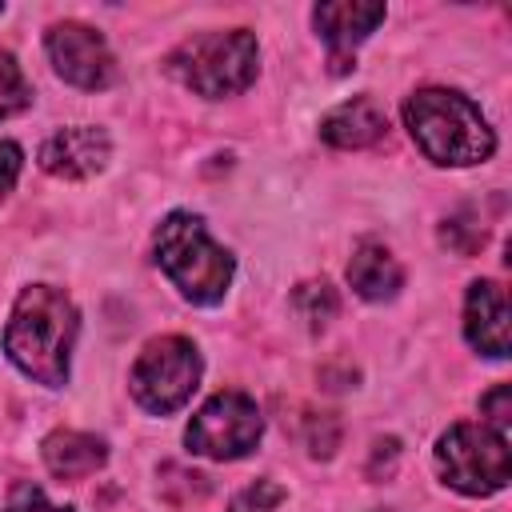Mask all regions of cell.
Wrapping results in <instances>:
<instances>
[{
  "label": "cell",
  "mask_w": 512,
  "mask_h": 512,
  "mask_svg": "<svg viewBox=\"0 0 512 512\" xmlns=\"http://www.w3.org/2000/svg\"><path fill=\"white\" fill-rule=\"evenodd\" d=\"M76 328L80 320L72 300L52 284H32L12 304V320L4 328V352L24 376L60 388L68 380Z\"/></svg>",
  "instance_id": "cell-1"
},
{
  "label": "cell",
  "mask_w": 512,
  "mask_h": 512,
  "mask_svg": "<svg viewBox=\"0 0 512 512\" xmlns=\"http://www.w3.org/2000/svg\"><path fill=\"white\" fill-rule=\"evenodd\" d=\"M404 124L432 164L464 168V164L488 160L496 148L492 128L480 116V108L468 96L448 92V88H420L416 96H408Z\"/></svg>",
  "instance_id": "cell-2"
},
{
  "label": "cell",
  "mask_w": 512,
  "mask_h": 512,
  "mask_svg": "<svg viewBox=\"0 0 512 512\" xmlns=\"http://www.w3.org/2000/svg\"><path fill=\"white\" fill-rule=\"evenodd\" d=\"M156 264L192 304H216L232 284V256L212 244L204 220L192 212L164 216L156 228Z\"/></svg>",
  "instance_id": "cell-3"
},
{
  "label": "cell",
  "mask_w": 512,
  "mask_h": 512,
  "mask_svg": "<svg viewBox=\"0 0 512 512\" xmlns=\"http://www.w3.org/2000/svg\"><path fill=\"white\" fill-rule=\"evenodd\" d=\"M168 68L196 96H208V100L236 96L256 80V36L248 28L200 32L172 52Z\"/></svg>",
  "instance_id": "cell-4"
},
{
  "label": "cell",
  "mask_w": 512,
  "mask_h": 512,
  "mask_svg": "<svg viewBox=\"0 0 512 512\" xmlns=\"http://www.w3.org/2000/svg\"><path fill=\"white\" fill-rule=\"evenodd\" d=\"M436 460H440L444 480L468 496L500 492L512 472L508 440L500 432H492L488 424H452L440 436Z\"/></svg>",
  "instance_id": "cell-5"
},
{
  "label": "cell",
  "mask_w": 512,
  "mask_h": 512,
  "mask_svg": "<svg viewBox=\"0 0 512 512\" xmlns=\"http://www.w3.org/2000/svg\"><path fill=\"white\" fill-rule=\"evenodd\" d=\"M196 380H200V352L192 348V340L160 336L140 352L128 384H132V396L148 412L168 416L196 392Z\"/></svg>",
  "instance_id": "cell-6"
},
{
  "label": "cell",
  "mask_w": 512,
  "mask_h": 512,
  "mask_svg": "<svg viewBox=\"0 0 512 512\" xmlns=\"http://www.w3.org/2000/svg\"><path fill=\"white\" fill-rule=\"evenodd\" d=\"M260 432H264V420H260V408H256L252 396H244V392H216L192 416L184 440L200 456L236 460V456H244V452L256 448Z\"/></svg>",
  "instance_id": "cell-7"
},
{
  "label": "cell",
  "mask_w": 512,
  "mask_h": 512,
  "mask_svg": "<svg viewBox=\"0 0 512 512\" xmlns=\"http://www.w3.org/2000/svg\"><path fill=\"white\" fill-rule=\"evenodd\" d=\"M44 44H48V56H52L56 72L68 84H76L84 92H96V88H108L112 84L116 60H112V52H108V44H104V36L96 28L76 24V20H64V24H52L48 28Z\"/></svg>",
  "instance_id": "cell-8"
},
{
  "label": "cell",
  "mask_w": 512,
  "mask_h": 512,
  "mask_svg": "<svg viewBox=\"0 0 512 512\" xmlns=\"http://www.w3.org/2000/svg\"><path fill=\"white\" fill-rule=\"evenodd\" d=\"M316 32L328 40L332 48V72H348L352 68V52L360 40H368V32L384 20V4H360V0H332L320 4L312 12Z\"/></svg>",
  "instance_id": "cell-9"
},
{
  "label": "cell",
  "mask_w": 512,
  "mask_h": 512,
  "mask_svg": "<svg viewBox=\"0 0 512 512\" xmlns=\"http://www.w3.org/2000/svg\"><path fill=\"white\" fill-rule=\"evenodd\" d=\"M40 164H44V172L64 176V180L96 176V172L108 164V136H104L100 128H92V124L60 128L56 136L44 140Z\"/></svg>",
  "instance_id": "cell-10"
},
{
  "label": "cell",
  "mask_w": 512,
  "mask_h": 512,
  "mask_svg": "<svg viewBox=\"0 0 512 512\" xmlns=\"http://www.w3.org/2000/svg\"><path fill=\"white\" fill-rule=\"evenodd\" d=\"M464 332L468 344L480 348L484 356H508V296L492 280H476L468 288V308H464Z\"/></svg>",
  "instance_id": "cell-11"
},
{
  "label": "cell",
  "mask_w": 512,
  "mask_h": 512,
  "mask_svg": "<svg viewBox=\"0 0 512 512\" xmlns=\"http://www.w3.org/2000/svg\"><path fill=\"white\" fill-rule=\"evenodd\" d=\"M384 128H388V120H384V112L368 96L344 100V104H336L320 120V136L332 148H364V144H376L384 136Z\"/></svg>",
  "instance_id": "cell-12"
},
{
  "label": "cell",
  "mask_w": 512,
  "mask_h": 512,
  "mask_svg": "<svg viewBox=\"0 0 512 512\" xmlns=\"http://www.w3.org/2000/svg\"><path fill=\"white\" fill-rule=\"evenodd\" d=\"M104 440L88 436V432H76V428H60L44 440V464L52 476L60 480H84L92 476L100 464H104Z\"/></svg>",
  "instance_id": "cell-13"
},
{
  "label": "cell",
  "mask_w": 512,
  "mask_h": 512,
  "mask_svg": "<svg viewBox=\"0 0 512 512\" xmlns=\"http://www.w3.org/2000/svg\"><path fill=\"white\" fill-rule=\"evenodd\" d=\"M348 284H352L364 300H388V296H396V288L404 284V272H400L396 256H392L384 244L364 240V244L352 252Z\"/></svg>",
  "instance_id": "cell-14"
},
{
  "label": "cell",
  "mask_w": 512,
  "mask_h": 512,
  "mask_svg": "<svg viewBox=\"0 0 512 512\" xmlns=\"http://www.w3.org/2000/svg\"><path fill=\"white\" fill-rule=\"evenodd\" d=\"M28 100H32V92H28L20 64L8 52H0V116H16L20 108H28Z\"/></svg>",
  "instance_id": "cell-15"
},
{
  "label": "cell",
  "mask_w": 512,
  "mask_h": 512,
  "mask_svg": "<svg viewBox=\"0 0 512 512\" xmlns=\"http://www.w3.org/2000/svg\"><path fill=\"white\" fill-rule=\"evenodd\" d=\"M296 308L304 312V320L312 324V328H324L328 324V316L336 312V296H332V288L320 280V284H300V292H296Z\"/></svg>",
  "instance_id": "cell-16"
},
{
  "label": "cell",
  "mask_w": 512,
  "mask_h": 512,
  "mask_svg": "<svg viewBox=\"0 0 512 512\" xmlns=\"http://www.w3.org/2000/svg\"><path fill=\"white\" fill-rule=\"evenodd\" d=\"M284 500V488L272 480H256L232 496V512H272Z\"/></svg>",
  "instance_id": "cell-17"
},
{
  "label": "cell",
  "mask_w": 512,
  "mask_h": 512,
  "mask_svg": "<svg viewBox=\"0 0 512 512\" xmlns=\"http://www.w3.org/2000/svg\"><path fill=\"white\" fill-rule=\"evenodd\" d=\"M508 400H512V392H508V384H500V388H492L484 400H480V412H488V428L492 432H500L504 436V428H508V416H512V408H508Z\"/></svg>",
  "instance_id": "cell-18"
},
{
  "label": "cell",
  "mask_w": 512,
  "mask_h": 512,
  "mask_svg": "<svg viewBox=\"0 0 512 512\" xmlns=\"http://www.w3.org/2000/svg\"><path fill=\"white\" fill-rule=\"evenodd\" d=\"M8 512H68V508H56V504H48L40 488H32V484H20V488L12 492V500H8Z\"/></svg>",
  "instance_id": "cell-19"
},
{
  "label": "cell",
  "mask_w": 512,
  "mask_h": 512,
  "mask_svg": "<svg viewBox=\"0 0 512 512\" xmlns=\"http://www.w3.org/2000/svg\"><path fill=\"white\" fill-rule=\"evenodd\" d=\"M16 176H20V148L0 140V192H8L16 184Z\"/></svg>",
  "instance_id": "cell-20"
}]
</instances>
